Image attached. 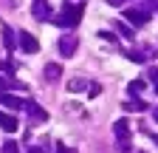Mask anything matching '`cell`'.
Listing matches in <instances>:
<instances>
[{"label":"cell","mask_w":158,"mask_h":153,"mask_svg":"<svg viewBox=\"0 0 158 153\" xmlns=\"http://www.w3.org/2000/svg\"><path fill=\"white\" fill-rule=\"evenodd\" d=\"M79 17H82V9H79V6H65V11L59 14V23H62V26H73Z\"/></svg>","instance_id":"1"},{"label":"cell","mask_w":158,"mask_h":153,"mask_svg":"<svg viewBox=\"0 0 158 153\" xmlns=\"http://www.w3.org/2000/svg\"><path fill=\"white\" fill-rule=\"evenodd\" d=\"M20 43H23V48H26V51H37V40H34L28 31H23V34H20Z\"/></svg>","instance_id":"2"},{"label":"cell","mask_w":158,"mask_h":153,"mask_svg":"<svg viewBox=\"0 0 158 153\" xmlns=\"http://www.w3.org/2000/svg\"><path fill=\"white\" fill-rule=\"evenodd\" d=\"M0 128L3 130H17V119L9 116V113H0Z\"/></svg>","instance_id":"3"},{"label":"cell","mask_w":158,"mask_h":153,"mask_svg":"<svg viewBox=\"0 0 158 153\" xmlns=\"http://www.w3.org/2000/svg\"><path fill=\"white\" fill-rule=\"evenodd\" d=\"M124 17H130L133 23H144L147 20V11H130V9H124Z\"/></svg>","instance_id":"4"},{"label":"cell","mask_w":158,"mask_h":153,"mask_svg":"<svg viewBox=\"0 0 158 153\" xmlns=\"http://www.w3.org/2000/svg\"><path fill=\"white\" fill-rule=\"evenodd\" d=\"M155 85H158V71H155Z\"/></svg>","instance_id":"5"},{"label":"cell","mask_w":158,"mask_h":153,"mask_svg":"<svg viewBox=\"0 0 158 153\" xmlns=\"http://www.w3.org/2000/svg\"><path fill=\"white\" fill-rule=\"evenodd\" d=\"M31 153H40V150H31Z\"/></svg>","instance_id":"6"}]
</instances>
